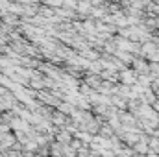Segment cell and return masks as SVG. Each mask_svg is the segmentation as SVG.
I'll list each match as a JSON object with an SVG mask.
<instances>
[{
    "mask_svg": "<svg viewBox=\"0 0 159 157\" xmlns=\"http://www.w3.org/2000/svg\"><path fill=\"white\" fill-rule=\"evenodd\" d=\"M0 139H2V135H0Z\"/></svg>",
    "mask_w": 159,
    "mask_h": 157,
    "instance_id": "cell-4",
    "label": "cell"
},
{
    "mask_svg": "<svg viewBox=\"0 0 159 157\" xmlns=\"http://www.w3.org/2000/svg\"><path fill=\"white\" fill-rule=\"evenodd\" d=\"M59 109H61L63 113H65V111H67V113H70V111H72V107H70L69 104H61V105H59Z\"/></svg>",
    "mask_w": 159,
    "mask_h": 157,
    "instance_id": "cell-3",
    "label": "cell"
},
{
    "mask_svg": "<svg viewBox=\"0 0 159 157\" xmlns=\"http://www.w3.org/2000/svg\"><path fill=\"white\" fill-rule=\"evenodd\" d=\"M11 126H13V129H17V131H28V122H24V120H20V118H15V120L11 122Z\"/></svg>",
    "mask_w": 159,
    "mask_h": 157,
    "instance_id": "cell-1",
    "label": "cell"
},
{
    "mask_svg": "<svg viewBox=\"0 0 159 157\" xmlns=\"http://www.w3.org/2000/svg\"><path fill=\"white\" fill-rule=\"evenodd\" d=\"M57 141L63 142V144H69V142H70V135H69L67 131H61V133L57 135Z\"/></svg>",
    "mask_w": 159,
    "mask_h": 157,
    "instance_id": "cell-2",
    "label": "cell"
}]
</instances>
